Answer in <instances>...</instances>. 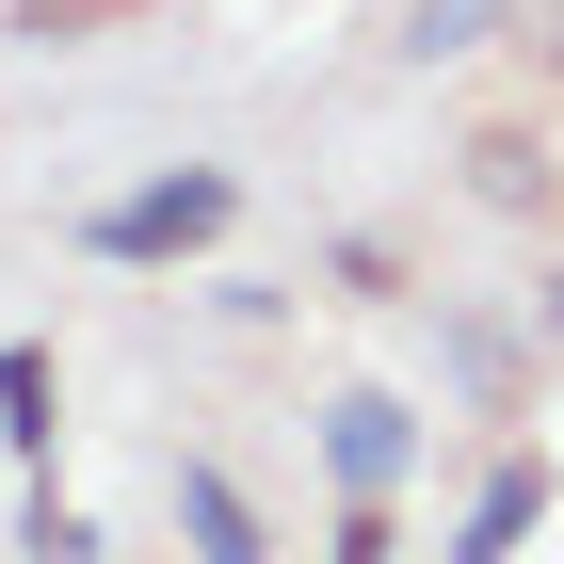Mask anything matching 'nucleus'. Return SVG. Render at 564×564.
Wrapping results in <instances>:
<instances>
[{"instance_id":"f257e3e1","label":"nucleus","mask_w":564,"mask_h":564,"mask_svg":"<svg viewBox=\"0 0 564 564\" xmlns=\"http://www.w3.org/2000/svg\"><path fill=\"white\" fill-rule=\"evenodd\" d=\"M226 226H242V177H226V162H162V177H130V194H97V210H82V259L177 274V259H210Z\"/></svg>"},{"instance_id":"f03ea898","label":"nucleus","mask_w":564,"mask_h":564,"mask_svg":"<svg viewBox=\"0 0 564 564\" xmlns=\"http://www.w3.org/2000/svg\"><path fill=\"white\" fill-rule=\"evenodd\" d=\"M306 435H323V484L339 500H403V468H420V403L403 388H339Z\"/></svg>"},{"instance_id":"7ed1b4c3","label":"nucleus","mask_w":564,"mask_h":564,"mask_svg":"<svg viewBox=\"0 0 564 564\" xmlns=\"http://www.w3.org/2000/svg\"><path fill=\"white\" fill-rule=\"evenodd\" d=\"M549 500H564V468L517 435V452H500V468L468 484V517H452V549H435V564H517L532 532H549Z\"/></svg>"},{"instance_id":"20e7f679","label":"nucleus","mask_w":564,"mask_h":564,"mask_svg":"<svg viewBox=\"0 0 564 564\" xmlns=\"http://www.w3.org/2000/svg\"><path fill=\"white\" fill-rule=\"evenodd\" d=\"M177 532H194V564H274V517L210 468V452H177Z\"/></svg>"},{"instance_id":"39448f33","label":"nucleus","mask_w":564,"mask_h":564,"mask_svg":"<svg viewBox=\"0 0 564 564\" xmlns=\"http://www.w3.org/2000/svg\"><path fill=\"white\" fill-rule=\"evenodd\" d=\"M517 323H484V306H435V388L452 403H484V420H500V403H517Z\"/></svg>"},{"instance_id":"423d86ee","label":"nucleus","mask_w":564,"mask_h":564,"mask_svg":"<svg viewBox=\"0 0 564 564\" xmlns=\"http://www.w3.org/2000/svg\"><path fill=\"white\" fill-rule=\"evenodd\" d=\"M0 435H17V452L65 435V371H48V339H0Z\"/></svg>"},{"instance_id":"0eeeda50","label":"nucleus","mask_w":564,"mask_h":564,"mask_svg":"<svg viewBox=\"0 0 564 564\" xmlns=\"http://www.w3.org/2000/svg\"><path fill=\"white\" fill-rule=\"evenodd\" d=\"M500 17H517V0H420V17H403V48H420V65H468Z\"/></svg>"},{"instance_id":"6e6552de","label":"nucleus","mask_w":564,"mask_h":564,"mask_svg":"<svg viewBox=\"0 0 564 564\" xmlns=\"http://www.w3.org/2000/svg\"><path fill=\"white\" fill-rule=\"evenodd\" d=\"M17 549H33V564H97V517H82V500H48V484H33V500H17Z\"/></svg>"},{"instance_id":"1a4fd4ad","label":"nucleus","mask_w":564,"mask_h":564,"mask_svg":"<svg viewBox=\"0 0 564 564\" xmlns=\"http://www.w3.org/2000/svg\"><path fill=\"white\" fill-rule=\"evenodd\" d=\"M323 564H403V517H388V500H339V532H323Z\"/></svg>"},{"instance_id":"9d476101","label":"nucleus","mask_w":564,"mask_h":564,"mask_svg":"<svg viewBox=\"0 0 564 564\" xmlns=\"http://www.w3.org/2000/svg\"><path fill=\"white\" fill-rule=\"evenodd\" d=\"M517 17H532V48H549V65H564V0H517Z\"/></svg>"}]
</instances>
